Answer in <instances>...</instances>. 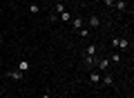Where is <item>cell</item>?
Listing matches in <instances>:
<instances>
[{"label": "cell", "mask_w": 134, "mask_h": 98, "mask_svg": "<svg viewBox=\"0 0 134 98\" xmlns=\"http://www.w3.org/2000/svg\"><path fill=\"white\" fill-rule=\"evenodd\" d=\"M85 56H96V47L94 45H87L85 47Z\"/></svg>", "instance_id": "6"}, {"label": "cell", "mask_w": 134, "mask_h": 98, "mask_svg": "<svg viewBox=\"0 0 134 98\" xmlns=\"http://www.w3.org/2000/svg\"><path fill=\"white\" fill-rule=\"evenodd\" d=\"M60 20H63V22H69V20H72V14H69V11H63V14H60Z\"/></svg>", "instance_id": "9"}, {"label": "cell", "mask_w": 134, "mask_h": 98, "mask_svg": "<svg viewBox=\"0 0 134 98\" xmlns=\"http://www.w3.org/2000/svg\"><path fill=\"white\" fill-rule=\"evenodd\" d=\"M69 22H72V27H74V29H83V27H85V20L78 18V16H76V18H72Z\"/></svg>", "instance_id": "2"}, {"label": "cell", "mask_w": 134, "mask_h": 98, "mask_svg": "<svg viewBox=\"0 0 134 98\" xmlns=\"http://www.w3.org/2000/svg\"><path fill=\"white\" fill-rule=\"evenodd\" d=\"M38 11H40L38 5H29V14H38Z\"/></svg>", "instance_id": "14"}, {"label": "cell", "mask_w": 134, "mask_h": 98, "mask_svg": "<svg viewBox=\"0 0 134 98\" xmlns=\"http://www.w3.org/2000/svg\"><path fill=\"white\" fill-rule=\"evenodd\" d=\"M29 69H31V65H29L27 60H20L18 62V71H23V74H25V71H29Z\"/></svg>", "instance_id": "4"}, {"label": "cell", "mask_w": 134, "mask_h": 98, "mask_svg": "<svg viewBox=\"0 0 134 98\" xmlns=\"http://www.w3.org/2000/svg\"><path fill=\"white\" fill-rule=\"evenodd\" d=\"M105 2V7H114V0H103Z\"/></svg>", "instance_id": "17"}, {"label": "cell", "mask_w": 134, "mask_h": 98, "mask_svg": "<svg viewBox=\"0 0 134 98\" xmlns=\"http://www.w3.org/2000/svg\"><path fill=\"white\" fill-rule=\"evenodd\" d=\"M90 80H92L94 85H98V83H100V74H96V71H92V74H90Z\"/></svg>", "instance_id": "8"}, {"label": "cell", "mask_w": 134, "mask_h": 98, "mask_svg": "<svg viewBox=\"0 0 134 98\" xmlns=\"http://www.w3.org/2000/svg\"><path fill=\"white\" fill-rule=\"evenodd\" d=\"M114 7H116L119 11H125V9H127V5H125L123 0H119V2H114Z\"/></svg>", "instance_id": "10"}, {"label": "cell", "mask_w": 134, "mask_h": 98, "mask_svg": "<svg viewBox=\"0 0 134 98\" xmlns=\"http://www.w3.org/2000/svg\"><path fill=\"white\" fill-rule=\"evenodd\" d=\"M98 25H100V18H98V16H92V18H90V27H98Z\"/></svg>", "instance_id": "7"}, {"label": "cell", "mask_w": 134, "mask_h": 98, "mask_svg": "<svg viewBox=\"0 0 134 98\" xmlns=\"http://www.w3.org/2000/svg\"><path fill=\"white\" fill-rule=\"evenodd\" d=\"M96 62H98V58H96V56H85V65L87 67H96Z\"/></svg>", "instance_id": "5"}, {"label": "cell", "mask_w": 134, "mask_h": 98, "mask_svg": "<svg viewBox=\"0 0 134 98\" xmlns=\"http://www.w3.org/2000/svg\"><path fill=\"white\" fill-rule=\"evenodd\" d=\"M107 67H110V58H100L96 62V69H100V71H107Z\"/></svg>", "instance_id": "1"}, {"label": "cell", "mask_w": 134, "mask_h": 98, "mask_svg": "<svg viewBox=\"0 0 134 98\" xmlns=\"http://www.w3.org/2000/svg\"><path fill=\"white\" fill-rule=\"evenodd\" d=\"M94 2H103V0H94Z\"/></svg>", "instance_id": "19"}, {"label": "cell", "mask_w": 134, "mask_h": 98, "mask_svg": "<svg viewBox=\"0 0 134 98\" xmlns=\"http://www.w3.org/2000/svg\"><path fill=\"white\" fill-rule=\"evenodd\" d=\"M112 62H121V54H119V51L112 54Z\"/></svg>", "instance_id": "16"}, {"label": "cell", "mask_w": 134, "mask_h": 98, "mask_svg": "<svg viewBox=\"0 0 134 98\" xmlns=\"http://www.w3.org/2000/svg\"><path fill=\"white\" fill-rule=\"evenodd\" d=\"M78 36H81V38H87V36H90V29H87V27L78 29Z\"/></svg>", "instance_id": "11"}, {"label": "cell", "mask_w": 134, "mask_h": 98, "mask_svg": "<svg viewBox=\"0 0 134 98\" xmlns=\"http://www.w3.org/2000/svg\"><path fill=\"white\" fill-rule=\"evenodd\" d=\"M127 45L130 42L125 40V38H119V49H127Z\"/></svg>", "instance_id": "12"}, {"label": "cell", "mask_w": 134, "mask_h": 98, "mask_svg": "<svg viewBox=\"0 0 134 98\" xmlns=\"http://www.w3.org/2000/svg\"><path fill=\"white\" fill-rule=\"evenodd\" d=\"M63 11H65V5L63 2H56V14H63Z\"/></svg>", "instance_id": "15"}, {"label": "cell", "mask_w": 134, "mask_h": 98, "mask_svg": "<svg viewBox=\"0 0 134 98\" xmlns=\"http://www.w3.org/2000/svg\"><path fill=\"white\" fill-rule=\"evenodd\" d=\"M7 78H11V80H23V71H7Z\"/></svg>", "instance_id": "3"}, {"label": "cell", "mask_w": 134, "mask_h": 98, "mask_svg": "<svg viewBox=\"0 0 134 98\" xmlns=\"http://www.w3.org/2000/svg\"><path fill=\"white\" fill-rule=\"evenodd\" d=\"M100 83H103V85H112V76H103V78H100Z\"/></svg>", "instance_id": "13"}, {"label": "cell", "mask_w": 134, "mask_h": 98, "mask_svg": "<svg viewBox=\"0 0 134 98\" xmlns=\"http://www.w3.org/2000/svg\"><path fill=\"white\" fill-rule=\"evenodd\" d=\"M40 98H52V96H49V94H43V96H40Z\"/></svg>", "instance_id": "18"}]
</instances>
